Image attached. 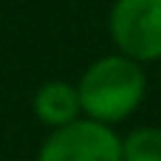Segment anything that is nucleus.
<instances>
[{"label": "nucleus", "instance_id": "nucleus-1", "mask_svg": "<svg viewBox=\"0 0 161 161\" xmlns=\"http://www.w3.org/2000/svg\"><path fill=\"white\" fill-rule=\"evenodd\" d=\"M76 91L82 102V116L113 127L133 116L144 102L147 74L142 62L125 54H108L85 68Z\"/></svg>", "mask_w": 161, "mask_h": 161}, {"label": "nucleus", "instance_id": "nucleus-2", "mask_svg": "<svg viewBox=\"0 0 161 161\" xmlns=\"http://www.w3.org/2000/svg\"><path fill=\"white\" fill-rule=\"evenodd\" d=\"M108 28L119 54L136 62L161 59V0H116Z\"/></svg>", "mask_w": 161, "mask_h": 161}, {"label": "nucleus", "instance_id": "nucleus-3", "mask_svg": "<svg viewBox=\"0 0 161 161\" xmlns=\"http://www.w3.org/2000/svg\"><path fill=\"white\" fill-rule=\"evenodd\" d=\"M37 161H122V139L110 125L76 119L48 133Z\"/></svg>", "mask_w": 161, "mask_h": 161}, {"label": "nucleus", "instance_id": "nucleus-4", "mask_svg": "<svg viewBox=\"0 0 161 161\" xmlns=\"http://www.w3.org/2000/svg\"><path fill=\"white\" fill-rule=\"evenodd\" d=\"M31 110H34V116H37L40 125H45V127H51V130L65 127V125L82 119L79 91H76V85H71V82H65V79L42 82V85L34 91Z\"/></svg>", "mask_w": 161, "mask_h": 161}, {"label": "nucleus", "instance_id": "nucleus-5", "mask_svg": "<svg viewBox=\"0 0 161 161\" xmlns=\"http://www.w3.org/2000/svg\"><path fill=\"white\" fill-rule=\"evenodd\" d=\"M122 161H161V127H136L122 139Z\"/></svg>", "mask_w": 161, "mask_h": 161}]
</instances>
